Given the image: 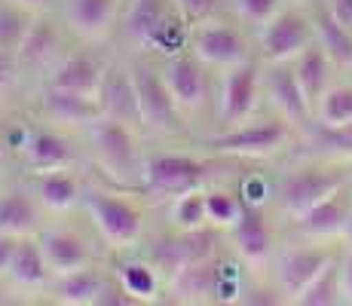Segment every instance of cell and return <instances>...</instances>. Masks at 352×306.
<instances>
[{
  "mask_svg": "<svg viewBox=\"0 0 352 306\" xmlns=\"http://www.w3.org/2000/svg\"><path fill=\"white\" fill-rule=\"evenodd\" d=\"M349 181H352L349 162H337V160H324V156L307 153L300 162H294L285 172L276 175L273 208L282 221L291 223Z\"/></svg>",
  "mask_w": 352,
  "mask_h": 306,
  "instance_id": "6da1fadb",
  "label": "cell"
},
{
  "mask_svg": "<svg viewBox=\"0 0 352 306\" xmlns=\"http://www.w3.org/2000/svg\"><path fill=\"white\" fill-rule=\"evenodd\" d=\"M120 31L138 52L172 58L190 50V25L172 0H129Z\"/></svg>",
  "mask_w": 352,
  "mask_h": 306,
  "instance_id": "7a4b0ae2",
  "label": "cell"
},
{
  "mask_svg": "<svg viewBox=\"0 0 352 306\" xmlns=\"http://www.w3.org/2000/svg\"><path fill=\"white\" fill-rule=\"evenodd\" d=\"M297 141H300V129L270 111L267 117L254 113L252 120L239 122V126L221 129L202 144L208 147V153L221 156V160H267V156L282 153Z\"/></svg>",
  "mask_w": 352,
  "mask_h": 306,
  "instance_id": "3957f363",
  "label": "cell"
},
{
  "mask_svg": "<svg viewBox=\"0 0 352 306\" xmlns=\"http://www.w3.org/2000/svg\"><path fill=\"white\" fill-rule=\"evenodd\" d=\"M83 138L89 144L92 162L107 175V181L117 187H135L141 181L144 156L138 147V126L101 113L89 126H83Z\"/></svg>",
  "mask_w": 352,
  "mask_h": 306,
  "instance_id": "277c9868",
  "label": "cell"
},
{
  "mask_svg": "<svg viewBox=\"0 0 352 306\" xmlns=\"http://www.w3.org/2000/svg\"><path fill=\"white\" fill-rule=\"evenodd\" d=\"M218 160V156H214ZM214 160L206 156H193V153H178V151H166V153H151L144 156V168H141V181L138 187L144 190L153 199H168L175 196L190 193V190H206L214 172Z\"/></svg>",
  "mask_w": 352,
  "mask_h": 306,
  "instance_id": "5b68a950",
  "label": "cell"
},
{
  "mask_svg": "<svg viewBox=\"0 0 352 306\" xmlns=\"http://www.w3.org/2000/svg\"><path fill=\"white\" fill-rule=\"evenodd\" d=\"M83 208L96 223L101 242L113 251H132L144 242V212L117 190H83Z\"/></svg>",
  "mask_w": 352,
  "mask_h": 306,
  "instance_id": "8992f818",
  "label": "cell"
},
{
  "mask_svg": "<svg viewBox=\"0 0 352 306\" xmlns=\"http://www.w3.org/2000/svg\"><path fill=\"white\" fill-rule=\"evenodd\" d=\"M334 242H313V239H297L288 245H279V251L273 254L270 263V282L285 294L288 303H294L309 285L316 282V276L328 267L337 257Z\"/></svg>",
  "mask_w": 352,
  "mask_h": 306,
  "instance_id": "52a82bcc",
  "label": "cell"
},
{
  "mask_svg": "<svg viewBox=\"0 0 352 306\" xmlns=\"http://www.w3.org/2000/svg\"><path fill=\"white\" fill-rule=\"evenodd\" d=\"M309 43H316V28L307 3L282 6L267 25L254 31V50L263 65L294 61Z\"/></svg>",
  "mask_w": 352,
  "mask_h": 306,
  "instance_id": "ba28073f",
  "label": "cell"
},
{
  "mask_svg": "<svg viewBox=\"0 0 352 306\" xmlns=\"http://www.w3.org/2000/svg\"><path fill=\"white\" fill-rule=\"evenodd\" d=\"M129 71L135 80V92H138V105H141V120L144 129L157 135H184L187 132V113L178 107V101L172 98L166 80H162L160 65L147 58H132Z\"/></svg>",
  "mask_w": 352,
  "mask_h": 306,
  "instance_id": "9c48e42d",
  "label": "cell"
},
{
  "mask_svg": "<svg viewBox=\"0 0 352 306\" xmlns=\"http://www.w3.org/2000/svg\"><path fill=\"white\" fill-rule=\"evenodd\" d=\"M190 52L202 65L218 67V71H227V67H236L242 61L254 58V40L248 37V28L242 22H230V19L212 16L206 22L193 25L190 28Z\"/></svg>",
  "mask_w": 352,
  "mask_h": 306,
  "instance_id": "30bf717a",
  "label": "cell"
},
{
  "mask_svg": "<svg viewBox=\"0 0 352 306\" xmlns=\"http://www.w3.org/2000/svg\"><path fill=\"white\" fill-rule=\"evenodd\" d=\"M221 242H224V230H214V227L178 230V227H172L168 233L157 236V239L147 245L144 257L160 270L162 282H168V278H175L181 270L190 267V263L218 254Z\"/></svg>",
  "mask_w": 352,
  "mask_h": 306,
  "instance_id": "8fae6325",
  "label": "cell"
},
{
  "mask_svg": "<svg viewBox=\"0 0 352 306\" xmlns=\"http://www.w3.org/2000/svg\"><path fill=\"white\" fill-rule=\"evenodd\" d=\"M273 212H276L273 206H254V202L242 199L239 221L227 230L230 242H233V254L239 257L254 276L267 273L270 263H273V254L279 251Z\"/></svg>",
  "mask_w": 352,
  "mask_h": 306,
  "instance_id": "7c38bea8",
  "label": "cell"
},
{
  "mask_svg": "<svg viewBox=\"0 0 352 306\" xmlns=\"http://www.w3.org/2000/svg\"><path fill=\"white\" fill-rule=\"evenodd\" d=\"M263 95V61L248 58L236 67H227L221 74L218 86V122L221 129L239 126V122L252 120L257 113Z\"/></svg>",
  "mask_w": 352,
  "mask_h": 306,
  "instance_id": "4fadbf2b",
  "label": "cell"
},
{
  "mask_svg": "<svg viewBox=\"0 0 352 306\" xmlns=\"http://www.w3.org/2000/svg\"><path fill=\"white\" fill-rule=\"evenodd\" d=\"M162 80H166L172 98L178 101V107L187 113V117H196L208 107V92H212V83H208V65H202L199 58L193 56L190 50L178 52L172 58L160 61Z\"/></svg>",
  "mask_w": 352,
  "mask_h": 306,
  "instance_id": "5bb4252c",
  "label": "cell"
},
{
  "mask_svg": "<svg viewBox=\"0 0 352 306\" xmlns=\"http://www.w3.org/2000/svg\"><path fill=\"white\" fill-rule=\"evenodd\" d=\"M352 221V181L324 196L319 206H313L307 215L291 221V233L297 239H313V242H343Z\"/></svg>",
  "mask_w": 352,
  "mask_h": 306,
  "instance_id": "9a60e30c",
  "label": "cell"
},
{
  "mask_svg": "<svg viewBox=\"0 0 352 306\" xmlns=\"http://www.w3.org/2000/svg\"><path fill=\"white\" fill-rule=\"evenodd\" d=\"M263 98H267L270 111L285 117L297 129H303L313 120V107H309L307 95H303L300 83H297L291 61L263 65Z\"/></svg>",
  "mask_w": 352,
  "mask_h": 306,
  "instance_id": "2e32d148",
  "label": "cell"
},
{
  "mask_svg": "<svg viewBox=\"0 0 352 306\" xmlns=\"http://www.w3.org/2000/svg\"><path fill=\"white\" fill-rule=\"evenodd\" d=\"M22 160L31 175L52 172V168H71L77 162V147L58 126H28L19 144Z\"/></svg>",
  "mask_w": 352,
  "mask_h": 306,
  "instance_id": "e0dca14e",
  "label": "cell"
},
{
  "mask_svg": "<svg viewBox=\"0 0 352 306\" xmlns=\"http://www.w3.org/2000/svg\"><path fill=\"white\" fill-rule=\"evenodd\" d=\"M65 31H67V25L62 28L50 12H40L31 22L22 46H19V52H16L22 71L25 74H40V71L50 74L52 67L65 58Z\"/></svg>",
  "mask_w": 352,
  "mask_h": 306,
  "instance_id": "ac0fdd59",
  "label": "cell"
},
{
  "mask_svg": "<svg viewBox=\"0 0 352 306\" xmlns=\"http://www.w3.org/2000/svg\"><path fill=\"white\" fill-rule=\"evenodd\" d=\"M221 267L224 254H212L206 261H196L187 270H181L175 278L166 282V300L172 303H218V285H221Z\"/></svg>",
  "mask_w": 352,
  "mask_h": 306,
  "instance_id": "d6986e66",
  "label": "cell"
},
{
  "mask_svg": "<svg viewBox=\"0 0 352 306\" xmlns=\"http://www.w3.org/2000/svg\"><path fill=\"white\" fill-rule=\"evenodd\" d=\"M123 0H65V25L74 37L86 43H101L123 19Z\"/></svg>",
  "mask_w": 352,
  "mask_h": 306,
  "instance_id": "ffe728a7",
  "label": "cell"
},
{
  "mask_svg": "<svg viewBox=\"0 0 352 306\" xmlns=\"http://www.w3.org/2000/svg\"><path fill=\"white\" fill-rule=\"evenodd\" d=\"M98 111L111 120H123L129 126H138V129L144 126L129 61H107L104 80H101V89H98Z\"/></svg>",
  "mask_w": 352,
  "mask_h": 306,
  "instance_id": "44dd1931",
  "label": "cell"
},
{
  "mask_svg": "<svg viewBox=\"0 0 352 306\" xmlns=\"http://www.w3.org/2000/svg\"><path fill=\"white\" fill-rule=\"evenodd\" d=\"M104 71H107V58H101L98 52H74V56H65L50 74H46L43 86L77 92V95H86V98L98 101V89H101V80H104Z\"/></svg>",
  "mask_w": 352,
  "mask_h": 306,
  "instance_id": "7402d4cb",
  "label": "cell"
},
{
  "mask_svg": "<svg viewBox=\"0 0 352 306\" xmlns=\"http://www.w3.org/2000/svg\"><path fill=\"white\" fill-rule=\"evenodd\" d=\"M37 242H40V248H43V257H46V263H50L52 276L74 273V270H83L92 263L89 242H86L77 230L46 227L37 233Z\"/></svg>",
  "mask_w": 352,
  "mask_h": 306,
  "instance_id": "603a6c76",
  "label": "cell"
},
{
  "mask_svg": "<svg viewBox=\"0 0 352 306\" xmlns=\"http://www.w3.org/2000/svg\"><path fill=\"white\" fill-rule=\"evenodd\" d=\"M313 16L316 43L334 58L337 71H352V28L331 10L328 0H307Z\"/></svg>",
  "mask_w": 352,
  "mask_h": 306,
  "instance_id": "cb8c5ba5",
  "label": "cell"
},
{
  "mask_svg": "<svg viewBox=\"0 0 352 306\" xmlns=\"http://www.w3.org/2000/svg\"><path fill=\"white\" fill-rule=\"evenodd\" d=\"M40 113L52 126H65V129L67 126L83 129L96 117H101L96 98H86V95L65 92V89H52V86H43V92H40Z\"/></svg>",
  "mask_w": 352,
  "mask_h": 306,
  "instance_id": "d4e9b609",
  "label": "cell"
},
{
  "mask_svg": "<svg viewBox=\"0 0 352 306\" xmlns=\"http://www.w3.org/2000/svg\"><path fill=\"white\" fill-rule=\"evenodd\" d=\"M43 202L34 193V187H12L0 193V230L12 236H37Z\"/></svg>",
  "mask_w": 352,
  "mask_h": 306,
  "instance_id": "484cf974",
  "label": "cell"
},
{
  "mask_svg": "<svg viewBox=\"0 0 352 306\" xmlns=\"http://www.w3.org/2000/svg\"><path fill=\"white\" fill-rule=\"evenodd\" d=\"M291 67H294V77H297V83H300L303 95H307L309 107L316 111L319 98L328 92V86L334 83V71H337L334 58H331L319 43H309L300 56L291 61Z\"/></svg>",
  "mask_w": 352,
  "mask_h": 306,
  "instance_id": "4316f807",
  "label": "cell"
},
{
  "mask_svg": "<svg viewBox=\"0 0 352 306\" xmlns=\"http://www.w3.org/2000/svg\"><path fill=\"white\" fill-rule=\"evenodd\" d=\"M104 285H107V276L89 263V267L74 270V273L52 276L50 297L62 306H98Z\"/></svg>",
  "mask_w": 352,
  "mask_h": 306,
  "instance_id": "83f0119b",
  "label": "cell"
},
{
  "mask_svg": "<svg viewBox=\"0 0 352 306\" xmlns=\"http://www.w3.org/2000/svg\"><path fill=\"white\" fill-rule=\"evenodd\" d=\"M31 187L40 196L46 212H71L83 202V184L71 168H52V172L31 175Z\"/></svg>",
  "mask_w": 352,
  "mask_h": 306,
  "instance_id": "f1b7e54d",
  "label": "cell"
},
{
  "mask_svg": "<svg viewBox=\"0 0 352 306\" xmlns=\"http://www.w3.org/2000/svg\"><path fill=\"white\" fill-rule=\"evenodd\" d=\"M6 282L12 288H25V291H34V288H50L52 282V270L43 257V248H40L37 236H22L19 242L16 254H12V263H10V273H6Z\"/></svg>",
  "mask_w": 352,
  "mask_h": 306,
  "instance_id": "f546056e",
  "label": "cell"
},
{
  "mask_svg": "<svg viewBox=\"0 0 352 306\" xmlns=\"http://www.w3.org/2000/svg\"><path fill=\"white\" fill-rule=\"evenodd\" d=\"M300 144L309 147V156H324V160L349 162L352 166V122L346 126H322L309 120L300 129Z\"/></svg>",
  "mask_w": 352,
  "mask_h": 306,
  "instance_id": "4dcf8cb0",
  "label": "cell"
},
{
  "mask_svg": "<svg viewBox=\"0 0 352 306\" xmlns=\"http://www.w3.org/2000/svg\"><path fill=\"white\" fill-rule=\"evenodd\" d=\"M117 282L123 285L129 294L141 303H157L160 294H166V282H162L160 270L153 267L147 257H132V261H120Z\"/></svg>",
  "mask_w": 352,
  "mask_h": 306,
  "instance_id": "1f68e13d",
  "label": "cell"
},
{
  "mask_svg": "<svg viewBox=\"0 0 352 306\" xmlns=\"http://www.w3.org/2000/svg\"><path fill=\"white\" fill-rule=\"evenodd\" d=\"M297 306H343V285H340V251L337 257L316 276V282L294 300Z\"/></svg>",
  "mask_w": 352,
  "mask_h": 306,
  "instance_id": "d6a6232c",
  "label": "cell"
},
{
  "mask_svg": "<svg viewBox=\"0 0 352 306\" xmlns=\"http://www.w3.org/2000/svg\"><path fill=\"white\" fill-rule=\"evenodd\" d=\"M313 120L322 122V126H346V122H352V80H343V83L334 80L328 86V92L316 105Z\"/></svg>",
  "mask_w": 352,
  "mask_h": 306,
  "instance_id": "836d02e7",
  "label": "cell"
},
{
  "mask_svg": "<svg viewBox=\"0 0 352 306\" xmlns=\"http://www.w3.org/2000/svg\"><path fill=\"white\" fill-rule=\"evenodd\" d=\"M34 19H37V12L25 10L19 3H10V0H0V50L19 52Z\"/></svg>",
  "mask_w": 352,
  "mask_h": 306,
  "instance_id": "e575fe53",
  "label": "cell"
},
{
  "mask_svg": "<svg viewBox=\"0 0 352 306\" xmlns=\"http://www.w3.org/2000/svg\"><path fill=\"white\" fill-rule=\"evenodd\" d=\"M206 208H208V227L224 230L227 233V230L239 221V212H242L239 190L206 187Z\"/></svg>",
  "mask_w": 352,
  "mask_h": 306,
  "instance_id": "d590c367",
  "label": "cell"
},
{
  "mask_svg": "<svg viewBox=\"0 0 352 306\" xmlns=\"http://www.w3.org/2000/svg\"><path fill=\"white\" fill-rule=\"evenodd\" d=\"M172 227L178 230H199L208 227V208H206V190H190L172 199Z\"/></svg>",
  "mask_w": 352,
  "mask_h": 306,
  "instance_id": "8d00e7d4",
  "label": "cell"
},
{
  "mask_svg": "<svg viewBox=\"0 0 352 306\" xmlns=\"http://www.w3.org/2000/svg\"><path fill=\"white\" fill-rule=\"evenodd\" d=\"M282 10V0H230V12L248 31H257Z\"/></svg>",
  "mask_w": 352,
  "mask_h": 306,
  "instance_id": "74e56055",
  "label": "cell"
},
{
  "mask_svg": "<svg viewBox=\"0 0 352 306\" xmlns=\"http://www.w3.org/2000/svg\"><path fill=\"white\" fill-rule=\"evenodd\" d=\"M175 6H178V12L184 16V22L190 25H199V22H206V19H212V16H218V10H221V3L224 0H172Z\"/></svg>",
  "mask_w": 352,
  "mask_h": 306,
  "instance_id": "f35d334b",
  "label": "cell"
},
{
  "mask_svg": "<svg viewBox=\"0 0 352 306\" xmlns=\"http://www.w3.org/2000/svg\"><path fill=\"white\" fill-rule=\"evenodd\" d=\"M22 74L25 71H22V65H19L16 52L0 50V95L16 89V83H19V77H22Z\"/></svg>",
  "mask_w": 352,
  "mask_h": 306,
  "instance_id": "ab89813d",
  "label": "cell"
},
{
  "mask_svg": "<svg viewBox=\"0 0 352 306\" xmlns=\"http://www.w3.org/2000/svg\"><path fill=\"white\" fill-rule=\"evenodd\" d=\"M19 242H22V236H12V233L0 230V278H6V273H10V263H12V254H16Z\"/></svg>",
  "mask_w": 352,
  "mask_h": 306,
  "instance_id": "60d3db41",
  "label": "cell"
},
{
  "mask_svg": "<svg viewBox=\"0 0 352 306\" xmlns=\"http://www.w3.org/2000/svg\"><path fill=\"white\" fill-rule=\"evenodd\" d=\"M340 285H343V300L352 306V245L340 248Z\"/></svg>",
  "mask_w": 352,
  "mask_h": 306,
  "instance_id": "b9f144b4",
  "label": "cell"
},
{
  "mask_svg": "<svg viewBox=\"0 0 352 306\" xmlns=\"http://www.w3.org/2000/svg\"><path fill=\"white\" fill-rule=\"evenodd\" d=\"M10 3H19V6H25V10H31V12H50L52 6H56V0H10Z\"/></svg>",
  "mask_w": 352,
  "mask_h": 306,
  "instance_id": "7bdbcfd3",
  "label": "cell"
},
{
  "mask_svg": "<svg viewBox=\"0 0 352 306\" xmlns=\"http://www.w3.org/2000/svg\"><path fill=\"white\" fill-rule=\"evenodd\" d=\"M328 3H331V10H334L337 16L352 28V0H328Z\"/></svg>",
  "mask_w": 352,
  "mask_h": 306,
  "instance_id": "ee69618b",
  "label": "cell"
},
{
  "mask_svg": "<svg viewBox=\"0 0 352 306\" xmlns=\"http://www.w3.org/2000/svg\"><path fill=\"white\" fill-rule=\"evenodd\" d=\"M6 138H3V132H0V168H3V160H6Z\"/></svg>",
  "mask_w": 352,
  "mask_h": 306,
  "instance_id": "f6af8a7d",
  "label": "cell"
},
{
  "mask_svg": "<svg viewBox=\"0 0 352 306\" xmlns=\"http://www.w3.org/2000/svg\"><path fill=\"white\" fill-rule=\"evenodd\" d=\"M343 245H352V221H349V227H346V233H343Z\"/></svg>",
  "mask_w": 352,
  "mask_h": 306,
  "instance_id": "bcb514c9",
  "label": "cell"
},
{
  "mask_svg": "<svg viewBox=\"0 0 352 306\" xmlns=\"http://www.w3.org/2000/svg\"><path fill=\"white\" fill-rule=\"evenodd\" d=\"M3 303H12V297H10V294H6V291H3V288H0V306H3Z\"/></svg>",
  "mask_w": 352,
  "mask_h": 306,
  "instance_id": "7dc6e473",
  "label": "cell"
},
{
  "mask_svg": "<svg viewBox=\"0 0 352 306\" xmlns=\"http://www.w3.org/2000/svg\"><path fill=\"white\" fill-rule=\"evenodd\" d=\"M291 3H307V0H291Z\"/></svg>",
  "mask_w": 352,
  "mask_h": 306,
  "instance_id": "c3c4849f",
  "label": "cell"
}]
</instances>
